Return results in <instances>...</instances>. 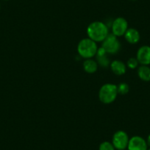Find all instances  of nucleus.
<instances>
[{"mask_svg": "<svg viewBox=\"0 0 150 150\" xmlns=\"http://www.w3.org/2000/svg\"><path fill=\"white\" fill-rule=\"evenodd\" d=\"M89 38L95 42H102L109 34L108 27L102 21H93L87 28Z\"/></svg>", "mask_w": 150, "mask_h": 150, "instance_id": "nucleus-1", "label": "nucleus"}, {"mask_svg": "<svg viewBox=\"0 0 150 150\" xmlns=\"http://www.w3.org/2000/svg\"><path fill=\"white\" fill-rule=\"evenodd\" d=\"M98 47L96 42L89 38H83L77 45V52L80 57L85 59H90L96 54Z\"/></svg>", "mask_w": 150, "mask_h": 150, "instance_id": "nucleus-2", "label": "nucleus"}, {"mask_svg": "<svg viewBox=\"0 0 150 150\" xmlns=\"http://www.w3.org/2000/svg\"><path fill=\"white\" fill-rule=\"evenodd\" d=\"M117 86L112 83H106L99 89V100L104 104H110L116 100L118 96Z\"/></svg>", "mask_w": 150, "mask_h": 150, "instance_id": "nucleus-3", "label": "nucleus"}, {"mask_svg": "<svg viewBox=\"0 0 150 150\" xmlns=\"http://www.w3.org/2000/svg\"><path fill=\"white\" fill-rule=\"evenodd\" d=\"M102 47L108 54H114L119 52L121 49V44L116 35L111 33L108 34L106 38L102 41Z\"/></svg>", "mask_w": 150, "mask_h": 150, "instance_id": "nucleus-4", "label": "nucleus"}, {"mask_svg": "<svg viewBox=\"0 0 150 150\" xmlns=\"http://www.w3.org/2000/svg\"><path fill=\"white\" fill-rule=\"evenodd\" d=\"M129 138L127 132L125 131L119 130L115 132L112 136V143L115 149L118 150H123L127 147Z\"/></svg>", "mask_w": 150, "mask_h": 150, "instance_id": "nucleus-5", "label": "nucleus"}, {"mask_svg": "<svg viewBox=\"0 0 150 150\" xmlns=\"http://www.w3.org/2000/svg\"><path fill=\"white\" fill-rule=\"evenodd\" d=\"M111 28L112 34L116 37H121L125 35V33L128 30V23L125 18L118 17L112 21Z\"/></svg>", "mask_w": 150, "mask_h": 150, "instance_id": "nucleus-6", "label": "nucleus"}, {"mask_svg": "<svg viewBox=\"0 0 150 150\" xmlns=\"http://www.w3.org/2000/svg\"><path fill=\"white\" fill-rule=\"evenodd\" d=\"M147 143L142 137L133 136L128 143V150H147Z\"/></svg>", "mask_w": 150, "mask_h": 150, "instance_id": "nucleus-7", "label": "nucleus"}, {"mask_svg": "<svg viewBox=\"0 0 150 150\" xmlns=\"http://www.w3.org/2000/svg\"><path fill=\"white\" fill-rule=\"evenodd\" d=\"M136 58L138 63L144 66L150 64V47L142 46L137 52Z\"/></svg>", "mask_w": 150, "mask_h": 150, "instance_id": "nucleus-8", "label": "nucleus"}, {"mask_svg": "<svg viewBox=\"0 0 150 150\" xmlns=\"http://www.w3.org/2000/svg\"><path fill=\"white\" fill-rule=\"evenodd\" d=\"M125 37L126 41L131 44H137L141 38L139 32L135 28H128L125 33Z\"/></svg>", "mask_w": 150, "mask_h": 150, "instance_id": "nucleus-9", "label": "nucleus"}, {"mask_svg": "<svg viewBox=\"0 0 150 150\" xmlns=\"http://www.w3.org/2000/svg\"><path fill=\"white\" fill-rule=\"evenodd\" d=\"M110 69L116 75H123L126 73V65L121 60H113L110 63Z\"/></svg>", "mask_w": 150, "mask_h": 150, "instance_id": "nucleus-10", "label": "nucleus"}, {"mask_svg": "<svg viewBox=\"0 0 150 150\" xmlns=\"http://www.w3.org/2000/svg\"><path fill=\"white\" fill-rule=\"evenodd\" d=\"M83 69L88 74H93L97 71L98 63L95 60L90 59H86L83 63Z\"/></svg>", "mask_w": 150, "mask_h": 150, "instance_id": "nucleus-11", "label": "nucleus"}, {"mask_svg": "<svg viewBox=\"0 0 150 150\" xmlns=\"http://www.w3.org/2000/svg\"><path fill=\"white\" fill-rule=\"evenodd\" d=\"M138 75L143 81H150V68L148 66L141 65L138 69Z\"/></svg>", "mask_w": 150, "mask_h": 150, "instance_id": "nucleus-12", "label": "nucleus"}, {"mask_svg": "<svg viewBox=\"0 0 150 150\" xmlns=\"http://www.w3.org/2000/svg\"><path fill=\"white\" fill-rule=\"evenodd\" d=\"M96 62L98 65L104 68H107L110 66V60L107 54L102 56H96Z\"/></svg>", "mask_w": 150, "mask_h": 150, "instance_id": "nucleus-13", "label": "nucleus"}, {"mask_svg": "<svg viewBox=\"0 0 150 150\" xmlns=\"http://www.w3.org/2000/svg\"><path fill=\"white\" fill-rule=\"evenodd\" d=\"M117 90L118 93L122 95H125L129 93V87L128 84H127L126 83H122L117 86Z\"/></svg>", "mask_w": 150, "mask_h": 150, "instance_id": "nucleus-14", "label": "nucleus"}, {"mask_svg": "<svg viewBox=\"0 0 150 150\" xmlns=\"http://www.w3.org/2000/svg\"><path fill=\"white\" fill-rule=\"evenodd\" d=\"M99 150H115V147L112 143L104 141L99 145Z\"/></svg>", "mask_w": 150, "mask_h": 150, "instance_id": "nucleus-15", "label": "nucleus"}, {"mask_svg": "<svg viewBox=\"0 0 150 150\" xmlns=\"http://www.w3.org/2000/svg\"><path fill=\"white\" fill-rule=\"evenodd\" d=\"M138 63H138L137 58H135V57H130V58L127 60V66L129 69H135L138 67Z\"/></svg>", "mask_w": 150, "mask_h": 150, "instance_id": "nucleus-16", "label": "nucleus"}, {"mask_svg": "<svg viewBox=\"0 0 150 150\" xmlns=\"http://www.w3.org/2000/svg\"><path fill=\"white\" fill-rule=\"evenodd\" d=\"M146 143H147V145H148L149 146H150V134H149V135L148 138H147Z\"/></svg>", "mask_w": 150, "mask_h": 150, "instance_id": "nucleus-17", "label": "nucleus"}, {"mask_svg": "<svg viewBox=\"0 0 150 150\" xmlns=\"http://www.w3.org/2000/svg\"><path fill=\"white\" fill-rule=\"evenodd\" d=\"M130 1H136V0H130Z\"/></svg>", "mask_w": 150, "mask_h": 150, "instance_id": "nucleus-18", "label": "nucleus"}, {"mask_svg": "<svg viewBox=\"0 0 150 150\" xmlns=\"http://www.w3.org/2000/svg\"><path fill=\"white\" fill-rule=\"evenodd\" d=\"M147 150H150V149H147Z\"/></svg>", "mask_w": 150, "mask_h": 150, "instance_id": "nucleus-19", "label": "nucleus"}, {"mask_svg": "<svg viewBox=\"0 0 150 150\" xmlns=\"http://www.w3.org/2000/svg\"><path fill=\"white\" fill-rule=\"evenodd\" d=\"M123 150H125V149H123Z\"/></svg>", "mask_w": 150, "mask_h": 150, "instance_id": "nucleus-20", "label": "nucleus"}]
</instances>
